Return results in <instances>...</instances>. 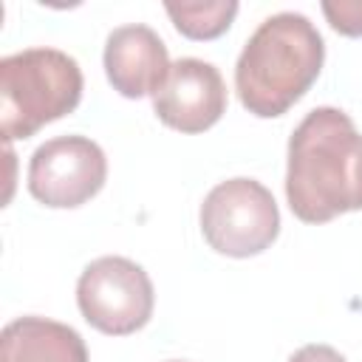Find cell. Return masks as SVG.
Listing matches in <instances>:
<instances>
[{
	"mask_svg": "<svg viewBox=\"0 0 362 362\" xmlns=\"http://www.w3.org/2000/svg\"><path fill=\"white\" fill-rule=\"evenodd\" d=\"M76 305L88 325L110 337H127L153 317L156 291L150 274L130 257L90 260L76 280Z\"/></svg>",
	"mask_w": 362,
	"mask_h": 362,
	"instance_id": "5b68a950",
	"label": "cell"
},
{
	"mask_svg": "<svg viewBox=\"0 0 362 362\" xmlns=\"http://www.w3.org/2000/svg\"><path fill=\"white\" fill-rule=\"evenodd\" d=\"M82 99V68L59 48H25L0 59V130L6 144L68 116Z\"/></svg>",
	"mask_w": 362,
	"mask_h": 362,
	"instance_id": "3957f363",
	"label": "cell"
},
{
	"mask_svg": "<svg viewBox=\"0 0 362 362\" xmlns=\"http://www.w3.org/2000/svg\"><path fill=\"white\" fill-rule=\"evenodd\" d=\"M322 62V34L305 14H272L255 28L238 57V99L249 113L260 119L283 116L317 82Z\"/></svg>",
	"mask_w": 362,
	"mask_h": 362,
	"instance_id": "7a4b0ae2",
	"label": "cell"
},
{
	"mask_svg": "<svg viewBox=\"0 0 362 362\" xmlns=\"http://www.w3.org/2000/svg\"><path fill=\"white\" fill-rule=\"evenodd\" d=\"M288 362H345V356L331 345L311 342V345H303L300 351H294L288 356Z\"/></svg>",
	"mask_w": 362,
	"mask_h": 362,
	"instance_id": "7c38bea8",
	"label": "cell"
},
{
	"mask_svg": "<svg viewBox=\"0 0 362 362\" xmlns=\"http://www.w3.org/2000/svg\"><path fill=\"white\" fill-rule=\"evenodd\" d=\"M107 178V158L88 136H57L40 144L28 161V192L51 209L88 204Z\"/></svg>",
	"mask_w": 362,
	"mask_h": 362,
	"instance_id": "8992f818",
	"label": "cell"
},
{
	"mask_svg": "<svg viewBox=\"0 0 362 362\" xmlns=\"http://www.w3.org/2000/svg\"><path fill=\"white\" fill-rule=\"evenodd\" d=\"M286 201L303 223L362 209V133L339 107H314L288 139Z\"/></svg>",
	"mask_w": 362,
	"mask_h": 362,
	"instance_id": "6da1fadb",
	"label": "cell"
},
{
	"mask_svg": "<svg viewBox=\"0 0 362 362\" xmlns=\"http://www.w3.org/2000/svg\"><path fill=\"white\" fill-rule=\"evenodd\" d=\"M0 362H88V348L65 322L17 317L0 331Z\"/></svg>",
	"mask_w": 362,
	"mask_h": 362,
	"instance_id": "9c48e42d",
	"label": "cell"
},
{
	"mask_svg": "<svg viewBox=\"0 0 362 362\" xmlns=\"http://www.w3.org/2000/svg\"><path fill=\"white\" fill-rule=\"evenodd\" d=\"M204 240L226 257H255L280 235V209L274 195L255 178H226L215 184L201 204Z\"/></svg>",
	"mask_w": 362,
	"mask_h": 362,
	"instance_id": "277c9868",
	"label": "cell"
},
{
	"mask_svg": "<svg viewBox=\"0 0 362 362\" xmlns=\"http://www.w3.org/2000/svg\"><path fill=\"white\" fill-rule=\"evenodd\" d=\"M173 362H181V359H173Z\"/></svg>",
	"mask_w": 362,
	"mask_h": 362,
	"instance_id": "4fadbf2b",
	"label": "cell"
},
{
	"mask_svg": "<svg viewBox=\"0 0 362 362\" xmlns=\"http://www.w3.org/2000/svg\"><path fill=\"white\" fill-rule=\"evenodd\" d=\"M322 14L334 31L345 37H362V0H325Z\"/></svg>",
	"mask_w": 362,
	"mask_h": 362,
	"instance_id": "8fae6325",
	"label": "cell"
},
{
	"mask_svg": "<svg viewBox=\"0 0 362 362\" xmlns=\"http://www.w3.org/2000/svg\"><path fill=\"white\" fill-rule=\"evenodd\" d=\"M105 74L116 93L124 99L153 96L170 71V54L164 40L141 23L119 25L105 40Z\"/></svg>",
	"mask_w": 362,
	"mask_h": 362,
	"instance_id": "ba28073f",
	"label": "cell"
},
{
	"mask_svg": "<svg viewBox=\"0 0 362 362\" xmlns=\"http://www.w3.org/2000/svg\"><path fill=\"white\" fill-rule=\"evenodd\" d=\"M156 116L181 133H204L226 113V85L212 62L181 57L153 93Z\"/></svg>",
	"mask_w": 362,
	"mask_h": 362,
	"instance_id": "52a82bcc",
	"label": "cell"
},
{
	"mask_svg": "<svg viewBox=\"0 0 362 362\" xmlns=\"http://www.w3.org/2000/svg\"><path fill=\"white\" fill-rule=\"evenodd\" d=\"M173 25L187 40H215L229 31L238 3L235 0H206V3H164Z\"/></svg>",
	"mask_w": 362,
	"mask_h": 362,
	"instance_id": "30bf717a",
	"label": "cell"
}]
</instances>
